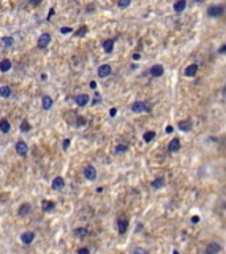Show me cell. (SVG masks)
<instances>
[{"label": "cell", "instance_id": "31", "mask_svg": "<svg viewBox=\"0 0 226 254\" xmlns=\"http://www.w3.org/2000/svg\"><path fill=\"white\" fill-rule=\"evenodd\" d=\"M86 123H87V120L83 118V117H77V123H75L77 127H83Z\"/></svg>", "mask_w": 226, "mask_h": 254}, {"label": "cell", "instance_id": "23", "mask_svg": "<svg viewBox=\"0 0 226 254\" xmlns=\"http://www.w3.org/2000/svg\"><path fill=\"white\" fill-rule=\"evenodd\" d=\"M54 207H56L54 201H49V200H44L43 201V211L44 212H50Z\"/></svg>", "mask_w": 226, "mask_h": 254}, {"label": "cell", "instance_id": "24", "mask_svg": "<svg viewBox=\"0 0 226 254\" xmlns=\"http://www.w3.org/2000/svg\"><path fill=\"white\" fill-rule=\"evenodd\" d=\"M155 136H156V132L155 131H145L144 134H143V139H144L145 143H149V142H152V140H154Z\"/></svg>", "mask_w": 226, "mask_h": 254}, {"label": "cell", "instance_id": "16", "mask_svg": "<svg viewBox=\"0 0 226 254\" xmlns=\"http://www.w3.org/2000/svg\"><path fill=\"white\" fill-rule=\"evenodd\" d=\"M11 68H12V62L9 61V60H2L0 61V71H3V73H5V71H8Z\"/></svg>", "mask_w": 226, "mask_h": 254}, {"label": "cell", "instance_id": "45", "mask_svg": "<svg viewBox=\"0 0 226 254\" xmlns=\"http://www.w3.org/2000/svg\"><path fill=\"white\" fill-rule=\"evenodd\" d=\"M140 229H143V225H141V224H139V225H137V228H136V232H137V230H140Z\"/></svg>", "mask_w": 226, "mask_h": 254}, {"label": "cell", "instance_id": "35", "mask_svg": "<svg viewBox=\"0 0 226 254\" xmlns=\"http://www.w3.org/2000/svg\"><path fill=\"white\" fill-rule=\"evenodd\" d=\"M218 53H220V54H226V44L221 45L220 49H218Z\"/></svg>", "mask_w": 226, "mask_h": 254}, {"label": "cell", "instance_id": "3", "mask_svg": "<svg viewBox=\"0 0 226 254\" xmlns=\"http://www.w3.org/2000/svg\"><path fill=\"white\" fill-rule=\"evenodd\" d=\"M221 252V245L218 242H209L205 248L206 254H218Z\"/></svg>", "mask_w": 226, "mask_h": 254}, {"label": "cell", "instance_id": "17", "mask_svg": "<svg viewBox=\"0 0 226 254\" xmlns=\"http://www.w3.org/2000/svg\"><path fill=\"white\" fill-rule=\"evenodd\" d=\"M185 7H186V2L185 0H179V2H176L175 4H173V9H175V12H183L184 9H185Z\"/></svg>", "mask_w": 226, "mask_h": 254}, {"label": "cell", "instance_id": "10", "mask_svg": "<svg viewBox=\"0 0 226 254\" xmlns=\"http://www.w3.org/2000/svg\"><path fill=\"white\" fill-rule=\"evenodd\" d=\"M149 73H151V75H154V77H162L164 73V68L158 64V65H154L149 69Z\"/></svg>", "mask_w": 226, "mask_h": 254}, {"label": "cell", "instance_id": "12", "mask_svg": "<svg viewBox=\"0 0 226 254\" xmlns=\"http://www.w3.org/2000/svg\"><path fill=\"white\" fill-rule=\"evenodd\" d=\"M180 147H181V144H180V140L177 138H173L169 142V144H168V150H169V152H176V151L180 150Z\"/></svg>", "mask_w": 226, "mask_h": 254}, {"label": "cell", "instance_id": "4", "mask_svg": "<svg viewBox=\"0 0 226 254\" xmlns=\"http://www.w3.org/2000/svg\"><path fill=\"white\" fill-rule=\"evenodd\" d=\"M15 148H16V152L20 155V156H25V155L28 154V144H26L25 142H23V140H19L16 143V146H15Z\"/></svg>", "mask_w": 226, "mask_h": 254}, {"label": "cell", "instance_id": "34", "mask_svg": "<svg viewBox=\"0 0 226 254\" xmlns=\"http://www.w3.org/2000/svg\"><path fill=\"white\" fill-rule=\"evenodd\" d=\"M101 101H102V99H101V94H99V93H95V99L93 101V106L97 105V103H101Z\"/></svg>", "mask_w": 226, "mask_h": 254}, {"label": "cell", "instance_id": "46", "mask_svg": "<svg viewBox=\"0 0 226 254\" xmlns=\"http://www.w3.org/2000/svg\"><path fill=\"white\" fill-rule=\"evenodd\" d=\"M172 254H180V253L177 252V250H173V253H172Z\"/></svg>", "mask_w": 226, "mask_h": 254}, {"label": "cell", "instance_id": "26", "mask_svg": "<svg viewBox=\"0 0 226 254\" xmlns=\"http://www.w3.org/2000/svg\"><path fill=\"white\" fill-rule=\"evenodd\" d=\"M11 88L9 86H2V88H0V96L2 97H4V98H8L9 96H11Z\"/></svg>", "mask_w": 226, "mask_h": 254}, {"label": "cell", "instance_id": "40", "mask_svg": "<svg viewBox=\"0 0 226 254\" xmlns=\"http://www.w3.org/2000/svg\"><path fill=\"white\" fill-rule=\"evenodd\" d=\"M198 221H200V217H198V216H193V217H192V222L193 224H198Z\"/></svg>", "mask_w": 226, "mask_h": 254}, {"label": "cell", "instance_id": "7", "mask_svg": "<svg viewBox=\"0 0 226 254\" xmlns=\"http://www.w3.org/2000/svg\"><path fill=\"white\" fill-rule=\"evenodd\" d=\"M20 240H21L23 244L30 245L33 242V240H34V233L33 232H25V233H23L21 237H20Z\"/></svg>", "mask_w": 226, "mask_h": 254}, {"label": "cell", "instance_id": "27", "mask_svg": "<svg viewBox=\"0 0 226 254\" xmlns=\"http://www.w3.org/2000/svg\"><path fill=\"white\" fill-rule=\"evenodd\" d=\"M128 151V146L127 144H118L115 147V154H124Z\"/></svg>", "mask_w": 226, "mask_h": 254}, {"label": "cell", "instance_id": "29", "mask_svg": "<svg viewBox=\"0 0 226 254\" xmlns=\"http://www.w3.org/2000/svg\"><path fill=\"white\" fill-rule=\"evenodd\" d=\"M2 41H3V44H4V47H12V45H13V39H12V37H3Z\"/></svg>", "mask_w": 226, "mask_h": 254}, {"label": "cell", "instance_id": "39", "mask_svg": "<svg viewBox=\"0 0 226 254\" xmlns=\"http://www.w3.org/2000/svg\"><path fill=\"white\" fill-rule=\"evenodd\" d=\"M116 113H118V110H116L115 107L110 109V117H115V115H116Z\"/></svg>", "mask_w": 226, "mask_h": 254}, {"label": "cell", "instance_id": "36", "mask_svg": "<svg viewBox=\"0 0 226 254\" xmlns=\"http://www.w3.org/2000/svg\"><path fill=\"white\" fill-rule=\"evenodd\" d=\"M73 32L71 28H66V26H64V28H61V33H64V35H66V33H70Z\"/></svg>", "mask_w": 226, "mask_h": 254}, {"label": "cell", "instance_id": "15", "mask_svg": "<svg viewBox=\"0 0 226 254\" xmlns=\"http://www.w3.org/2000/svg\"><path fill=\"white\" fill-rule=\"evenodd\" d=\"M32 211V207L29 205V204H21L20 208H19V216H21V217H24V216L29 214V212Z\"/></svg>", "mask_w": 226, "mask_h": 254}, {"label": "cell", "instance_id": "41", "mask_svg": "<svg viewBox=\"0 0 226 254\" xmlns=\"http://www.w3.org/2000/svg\"><path fill=\"white\" fill-rule=\"evenodd\" d=\"M167 134H172V132H173V127L172 126H167Z\"/></svg>", "mask_w": 226, "mask_h": 254}, {"label": "cell", "instance_id": "20", "mask_svg": "<svg viewBox=\"0 0 226 254\" xmlns=\"http://www.w3.org/2000/svg\"><path fill=\"white\" fill-rule=\"evenodd\" d=\"M53 106V99L49 96H44L43 97V107L44 110H50Z\"/></svg>", "mask_w": 226, "mask_h": 254}, {"label": "cell", "instance_id": "25", "mask_svg": "<svg viewBox=\"0 0 226 254\" xmlns=\"http://www.w3.org/2000/svg\"><path fill=\"white\" fill-rule=\"evenodd\" d=\"M152 188L154 189H159V188H162L163 185H164V179L163 177H158V179H155V180H152Z\"/></svg>", "mask_w": 226, "mask_h": 254}, {"label": "cell", "instance_id": "18", "mask_svg": "<svg viewBox=\"0 0 226 254\" xmlns=\"http://www.w3.org/2000/svg\"><path fill=\"white\" fill-rule=\"evenodd\" d=\"M64 185H65V181L62 177H56L54 180L52 181V188L53 189H61V188H64Z\"/></svg>", "mask_w": 226, "mask_h": 254}, {"label": "cell", "instance_id": "11", "mask_svg": "<svg viewBox=\"0 0 226 254\" xmlns=\"http://www.w3.org/2000/svg\"><path fill=\"white\" fill-rule=\"evenodd\" d=\"M75 103L78 106H81V107L86 106L89 103V96H87V94H79V96L75 97Z\"/></svg>", "mask_w": 226, "mask_h": 254}, {"label": "cell", "instance_id": "44", "mask_svg": "<svg viewBox=\"0 0 226 254\" xmlns=\"http://www.w3.org/2000/svg\"><path fill=\"white\" fill-rule=\"evenodd\" d=\"M52 15H54V9H53V8L50 9V12H49V15H48V20H49V19H50V16H52Z\"/></svg>", "mask_w": 226, "mask_h": 254}, {"label": "cell", "instance_id": "42", "mask_svg": "<svg viewBox=\"0 0 226 254\" xmlns=\"http://www.w3.org/2000/svg\"><path fill=\"white\" fill-rule=\"evenodd\" d=\"M140 57H141V56L139 54V53H135V54H132V58L136 60V61H137V60H140Z\"/></svg>", "mask_w": 226, "mask_h": 254}, {"label": "cell", "instance_id": "1", "mask_svg": "<svg viewBox=\"0 0 226 254\" xmlns=\"http://www.w3.org/2000/svg\"><path fill=\"white\" fill-rule=\"evenodd\" d=\"M131 110L134 113H149L151 111V107L148 106L147 102L143 101H136L131 105Z\"/></svg>", "mask_w": 226, "mask_h": 254}, {"label": "cell", "instance_id": "22", "mask_svg": "<svg viewBox=\"0 0 226 254\" xmlns=\"http://www.w3.org/2000/svg\"><path fill=\"white\" fill-rule=\"evenodd\" d=\"M9 130H11V124H9L8 120H7V119L0 120V131L7 134V132H9Z\"/></svg>", "mask_w": 226, "mask_h": 254}, {"label": "cell", "instance_id": "33", "mask_svg": "<svg viewBox=\"0 0 226 254\" xmlns=\"http://www.w3.org/2000/svg\"><path fill=\"white\" fill-rule=\"evenodd\" d=\"M134 253H135V254H148L147 250L143 249V248H135V250H134Z\"/></svg>", "mask_w": 226, "mask_h": 254}, {"label": "cell", "instance_id": "47", "mask_svg": "<svg viewBox=\"0 0 226 254\" xmlns=\"http://www.w3.org/2000/svg\"><path fill=\"white\" fill-rule=\"evenodd\" d=\"M224 94H225V97H226V88H225V90H224Z\"/></svg>", "mask_w": 226, "mask_h": 254}, {"label": "cell", "instance_id": "43", "mask_svg": "<svg viewBox=\"0 0 226 254\" xmlns=\"http://www.w3.org/2000/svg\"><path fill=\"white\" fill-rule=\"evenodd\" d=\"M90 88H91V89H95V88H97V82H95V81H91V82H90Z\"/></svg>", "mask_w": 226, "mask_h": 254}, {"label": "cell", "instance_id": "21", "mask_svg": "<svg viewBox=\"0 0 226 254\" xmlns=\"http://www.w3.org/2000/svg\"><path fill=\"white\" fill-rule=\"evenodd\" d=\"M102 47H103V49H105L106 53H111V52L114 50V40H106V41H103Z\"/></svg>", "mask_w": 226, "mask_h": 254}, {"label": "cell", "instance_id": "13", "mask_svg": "<svg viewBox=\"0 0 226 254\" xmlns=\"http://www.w3.org/2000/svg\"><path fill=\"white\" fill-rule=\"evenodd\" d=\"M197 70H198L197 64H192V65H189V66L185 68V70H184V74H185L186 77H193V75L197 73Z\"/></svg>", "mask_w": 226, "mask_h": 254}, {"label": "cell", "instance_id": "2", "mask_svg": "<svg viewBox=\"0 0 226 254\" xmlns=\"http://www.w3.org/2000/svg\"><path fill=\"white\" fill-rule=\"evenodd\" d=\"M224 11L225 8L222 5H218V4H213L208 7V15L210 17H220L224 15Z\"/></svg>", "mask_w": 226, "mask_h": 254}, {"label": "cell", "instance_id": "30", "mask_svg": "<svg viewBox=\"0 0 226 254\" xmlns=\"http://www.w3.org/2000/svg\"><path fill=\"white\" fill-rule=\"evenodd\" d=\"M86 32H87V26L83 25V26H81V28H79L78 31L74 33V35H75V36H78V37H82V36H85V35H86Z\"/></svg>", "mask_w": 226, "mask_h": 254}, {"label": "cell", "instance_id": "37", "mask_svg": "<svg viewBox=\"0 0 226 254\" xmlns=\"http://www.w3.org/2000/svg\"><path fill=\"white\" fill-rule=\"evenodd\" d=\"M78 254H90V252H89L87 248H81L78 250Z\"/></svg>", "mask_w": 226, "mask_h": 254}, {"label": "cell", "instance_id": "8", "mask_svg": "<svg viewBox=\"0 0 226 254\" xmlns=\"http://www.w3.org/2000/svg\"><path fill=\"white\" fill-rule=\"evenodd\" d=\"M110 74H111V66L110 65L105 64V65H101L98 68V75L101 78H105V77H107V75H110Z\"/></svg>", "mask_w": 226, "mask_h": 254}, {"label": "cell", "instance_id": "38", "mask_svg": "<svg viewBox=\"0 0 226 254\" xmlns=\"http://www.w3.org/2000/svg\"><path fill=\"white\" fill-rule=\"evenodd\" d=\"M70 146V139H64V150H68Z\"/></svg>", "mask_w": 226, "mask_h": 254}, {"label": "cell", "instance_id": "14", "mask_svg": "<svg viewBox=\"0 0 226 254\" xmlns=\"http://www.w3.org/2000/svg\"><path fill=\"white\" fill-rule=\"evenodd\" d=\"M128 229V221L127 220H119L118 221V232L120 234H124Z\"/></svg>", "mask_w": 226, "mask_h": 254}, {"label": "cell", "instance_id": "9", "mask_svg": "<svg viewBox=\"0 0 226 254\" xmlns=\"http://www.w3.org/2000/svg\"><path fill=\"white\" fill-rule=\"evenodd\" d=\"M177 126H179V128H180V131L188 132V131H190V130H192L193 124H192V122H190L189 119H186V120H180Z\"/></svg>", "mask_w": 226, "mask_h": 254}, {"label": "cell", "instance_id": "28", "mask_svg": "<svg viewBox=\"0 0 226 254\" xmlns=\"http://www.w3.org/2000/svg\"><path fill=\"white\" fill-rule=\"evenodd\" d=\"M20 131H23V132H28V131H30V124H29V122L26 119H24L21 122V124H20Z\"/></svg>", "mask_w": 226, "mask_h": 254}, {"label": "cell", "instance_id": "6", "mask_svg": "<svg viewBox=\"0 0 226 254\" xmlns=\"http://www.w3.org/2000/svg\"><path fill=\"white\" fill-rule=\"evenodd\" d=\"M83 175H85V177L87 180L93 181V180L97 179V169H95L93 165H87L85 168V171H83Z\"/></svg>", "mask_w": 226, "mask_h": 254}, {"label": "cell", "instance_id": "19", "mask_svg": "<svg viewBox=\"0 0 226 254\" xmlns=\"http://www.w3.org/2000/svg\"><path fill=\"white\" fill-rule=\"evenodd\" d=\"M74 236L75 237H78V238H85L87 234H89V230H87L86 228H77V229H74Z\"/></svg>", "mask_w": 226, "mask_h": 254}, {"label": "cell", "instance_id": "5", "mask_svg": "<svg viewBox=\"0 0 226 254\" xmlns=\"http://www.w3.org/2000/svg\"><path fill=\"white\" fill-rule=\"evenodd\" d=\"M49 43H50V35L49 33H43L40 37H39V41H37V47L41 48V49H44V48H47Z\"/></svg>", "mask_w": 226, "mask_h": 254}, {"label": "cell", "instance_id": "32", "mask_svg": "<svg viewBox=\"0 0 226 254\" xmlns=\"http://www.w3.org/2000/svg\"><path fill=\"white\" fill-rule=\"evenodd\" d=\"M130 4H131L130 0H120V2H118V7H119V8H127Z\"/></svg>", "mask_w": 226, "mask_h": 254}]
</instances>
